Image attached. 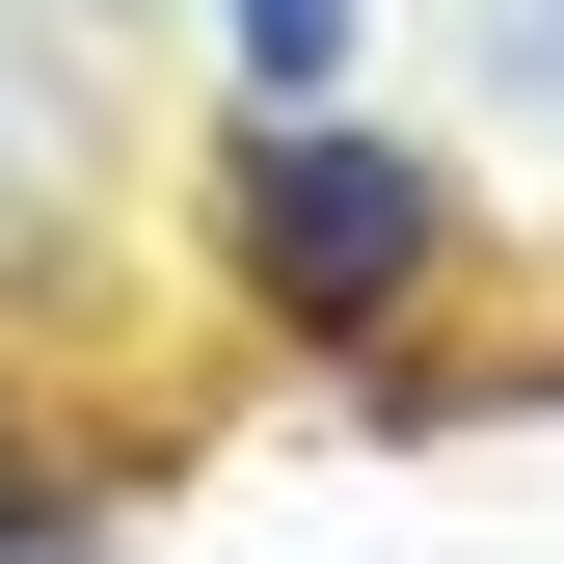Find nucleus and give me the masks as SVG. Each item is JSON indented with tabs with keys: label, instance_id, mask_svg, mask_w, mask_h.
I'll return each mask as SVG.
<instances>
[{
	"label": "nucleus",
	"instance_id": "f257e3e1",
	"mask_svg": "<svg viewBox=\"0 0 564 564\" xmlns=\"http://www.w3.org/2000/svg\"><path fill=\"white\" fill-rule=\"evenodd\" d=\"M216 242H242V296L296 349H377L431 296V242H457V162L431 134H349V108H242L216 134Z\"/></svg>",
	"mask_w": 564,
	"mask_h": 564
},
{
	"label": "nucleus",
	"instance_id": "f03ea898",
	"mask_svg": "<svg viewBox=\"0 0 564 564\" xmlns=\"http://www.w3.org/2000/svg\"><path fill=\"white\" fill-rule=\"evenodd\" d=\"M242 54H269V108H296L323 54H349V0H242Z\"/></svg>",
	"mask_w": 564,
	"mask_h": 564
}]
</instances>
